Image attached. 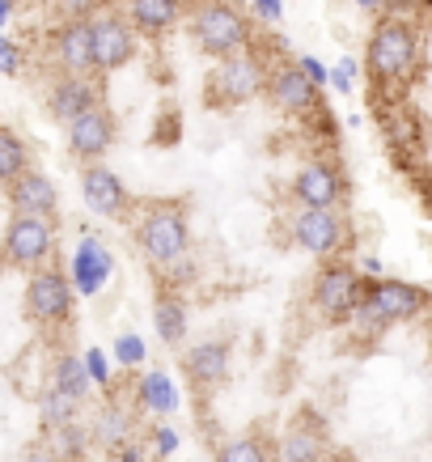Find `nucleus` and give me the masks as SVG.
Masks as SVG:
<instances>
[{
    "mask_svg": "<svg viewBox=\"0 0 432 462\" xmlns=\"http://www.w3.org/2000/svg\"><path fill=\"white\" fill-rule=\"evenodd\" d=\"M0 72H5V77H17V72H22V47L9 39H0Z\"/></svg>",
    "mask_w": 432,
    "mask_h": 462,
    "instance_id": "obj_32",
    "label": "nucleus"
},
{
    "mask_svg": "<svg viewBox=\"0 0 432 462\" xmlns=\"http://www.w3.org/2000/svg\"><path fill=\"white\" fill-rule=\"evenodd\" d=\"M369 81L377 89H403L419 69V26L407 14L381 17L369 39V56H364Z\"/></svg>",
    "mask_w": 432,
    "mask_h": 462,
    "instance_id": "obj_1",
    "label": "nucleus"
},
{
    "mask_svg": "<svg viewBox=\"0 0 432 462\" xmlns=\"http://www.w3.org/2000/svg\"><path fill=\"white\" fill-rule=\"evenodd\" d=\"M322 454H326V441H322V429L314 424V416L293 420L276 441V449H271V458L284 462H322Z\"/></svg>",
    "mask_w": 432,
    "mask_h": 462,
    "instance_id": "obj_18",
    "label": "nucleus"
},
{
    "mask_svg": "<svg viewBox=\"0 0 432 462\" xmlns=\"http://www.w3.org/2000/svg\"><path fill=\"white\" fill-rule=\"evenodd\" d=\"M26 319L34 327H60L72 319V284L56 267H39L26 284Z\"/></svg>",
    "mask_w": 432,
    "mask_h": 462,
    "instance_id": "obj_8",
    "label": "nucleus"
},
{
    "mask_svg": "<svg viewBox=\"0 0 432 462\" xmlns=\"http://www.w3.org/2000/svg\"><path fill=\"white\" fill-rule=\"evenodd\" d=\"M356 5H364V9H373V5H381V0H356Z\"/></svg>",
    "mask_w": 432,
    "mask_h": 462,
    "instance_id": "obj_41",
    "label": "nucleus"
},
{
    "mask_svg": "<svg viewBox=\"0 0 432 462\" xmlns=\"http://www.w3.org/2000/svg\"><path fill=\"white\" fill-rule=\"evenodd\" d=\"M182 369H187V382H191L196 391H216V386L229 378V339L196 344V348L182 356Z\"/></svg>",
    "mask_w": 432,
    "mask_h": 462,
    "instance_id": "obj_16",
    "label": "nucleus"
},
{
    "mask_svg": "<svg viewBox=\"0 0 432 462\" xmlns=\"http://www.w3.org/2000/svg\"><path fill=\"white\" fill-rule=\"evenodd\" d=\"M81 365H85V378L89 382H98V386H106V382H111V369H106V356H102L98 348H89L81 356Z\"/></svg>",
    "mask_w": 432,
    "mask_h": 462,
    "instance_id": "obj_31",
    "label": "nucleus"
},
{
    "mask_svg": "<svg viewBox=\"0 0 432 462\" xmlns=\"http://www.w3.org/2000/svg\"><path fill=\"white\" fill-rule=\"evenodd\" d=\"M364 272L377 281V276H381V259H373V254H369V259H364Z\"/></svg>",
    "mask_w": 432,
    "mask_h": 462,
    "instance_id": "obj_37",
    "label": "nucleus"
},
{
    "mask_svg": "<svg viewBox=\"0 0 432 462\" xmlns=\"http://www.w3.org/2000/svg\"><path fill=\"white\" fill-rule=\"evenodd\" d=\"M115 149V115L106 106H94V111L77 115L69 124V153L85 166H94Z\"/></svg>",
    "mask_w": 432,
    "mask_h": 462,
    "instance_id": "obj_11",
    "label": "nucleus"
},
{
    "mask_svg": "<svg viewBox=\"0 0 432 462\" xmlns=\"http://www.w3.org/2000/svg\"><path fill=\"white\" fill-rule=\"evenodd\" d=\"M47 449L56 454L60 462H81L85 458V449H89V433L85 429H77V420L72 424H60V429H47Z\"/></svg>",
    "mask_w": 432,
    "mask_h": 462,
    "instance_id": "obj_24",
    "label": "nucleus"
},
{
    "mask_svg": "<svg viewBox=\"0 0 432 462\" xmlns=\"http://www.w3.org/2000/svg\"><path fill=\"white\" fill-rule=\"evenodd\" d=\"M140 403L157 411V416H170L174 407H179V391H174V382L166 374H149V378L140 382Z\"/></svg>",
    "mask_w": 432,
    "mask_h": 462,
    "instance_id": "obj_26",
    "label": "nucleus"
},
{
    "mask_svg": "<svg viewBox=\"0 0 432 462\" xmlns=\"http://www.w3.org/2000/svg\"><path fill=\"white\" fill-rule=\"evenodd\" d=\"M77 411H81V403H77V399H69V394H60V391H51V386H47V394H42V403H39L42 429L72 424V420H77Z\"/></svg>",
    "mask_w": 432,
    "mask_h": 462,
    "instance_id": "obj_29",
    "label": "nucleus"
},
{
    "mask_svg": "<svg viewBox=\"0 0 432 462\" xmlns=\"http://www.w3.org/2000/svg\"><path fill=\"white\" fill-rule=\"evenodd\" d=\"M216 462H271V441L263 433H246L234 437L216 449Z\"/></svg>",
    "mask_w": 432,
    "mask_h": 462,
    "instance_id": "obj_25",
    "label": "nucleus"
},
{
    "mask_svg": "<svg viewBox=\"0 0 432 462\" xmlns=\"http://www.w3.org/2000/svg\"><path fill=\"white\" fill-rule=\"evenodd\" d=\"M153 327H157V336H161V344L179 348L182 336H187V306L174 293H161L153 306Z\"/></svg>",
    "mask_w": 432,
    "mask_h": 462,
    "instance_id": "obj_23",
    "label": "nucleus"
},
{
    "mask_svg": "<svg viewBox=\"0 0 432 462\" xmlns=\"http://www.w3.org/2000/svg\"><path fill=\"white\" fill-rule=\"evenodd\" d=\"M56 51L60 64L72 72V77H89L94 72V42H89V22L77 17L56 34Z\"/></svg>",
    "mask_w": 432,
    "mask_h": 462,
    "instance_id": "obj_19",
    "label": "nucleus"
},
{
    "mask_svg": "<svg viewBox=\"0 0 432 462\" xmlns=\"http://www.w3.org/2000/svg\"><path fill=\"white\" fill-rule=\"evenodd\" d=\"M182 5L179 0H132L127 5V26L136 34H149V39H161L174 22H179Z\"/></svg>",
    "mask_w": 432,
    "mask_h": 462,
    "instance_id": "obj_20",
    "label": "nucleus"
},
{
    "mask_svg": "<svg viewBox=\"0 0 432 462\" xmlns=\"http://www.w3.org/2000/svg\"><path fill=\"white\" fill-rule=\"evenodd\" d=\"M56 246V221L42 217H17L5 229V246H0V263L9 267H39Z\"/></svg>",
    "mask_w": 432,
    "mask_h": 462,
    "instance_id": "obj_9",
    "label": "nucleus"
},
{
    "mask_svg": "<svg viewBox=\"0 0 432 462\" xmlns=\"http://www.w3.org/2000/svg\"><path fill=\"white\" fill-rule=\"evenodd\" d=\"M132 429H136L132 411L119 407V403H106L98 411L94 429H89V441H102V446H124V441H132Z\"/></svg>",
    "mask_w": 432,
    "mask_h": 462,
    "instance_id": "obj_22",
    "label": "nucleus"
},
{
    "mask_svg": "<svg viewBox=\"0 0 432 462\" xmlns=\"http://www.w3.org/2000/svg\"><path fill=\"white\" fill-rule=\"evenodd\" d=\"M94 106H102V89L89 77H64V81L51 85V98H47V111L56 115V119H64V124H72L77 115L94 111Z\"/></svg>",
    "mask_w": 432,
    "mask_h": 462,
    "instance_id": "obj_17",
    "label": "nucleus"
},
{
    "mask_svg": "<svg viewBox=\"0 0 432 462\" xmlns=\"http://www.w3.org/2000/svg\"><path fill=\"white\" fill-rule=\"evenodd\" d=\"M81 196H85V208L98 212V217H106V221H119V217L127 212L124 179H119L115 170L98 166V162L81 170Z\"/></svg>",
    "mask_w": 432,
    "mask_h": 462,
    "instance_id": "obj_14",
    "label": "nucleus"
},
{
    "mask_svg": "<svg viewBox=\"0 0 432 462\" xmlns=\"http://www.w3.org/2000/svg\"><path fill=\"white\" fill-rule=\"evenodd\" d=\"M89 42H94V72H119L136 56V30L119 14L89 17Z\"/></svg>",
    "mask_w": 432,
    "mask_h": 462,
    "instance_id": "obj_10",
    "label": "nucleus"
},
{
    "mask_svg": "<svg viewBox=\"0 0 432 462\" xmlns=\"http://www.w3.org/2000/svg\"><path fill=\"white\" fill-rule=\"evenodd\" d=\"M191 39L212 60L237 56V51L251 47V22L229 0H208V5H199L191 14Z\"/></svg>",
    "mask_w": 432,
    "mask_h": 462,
    "instance_id": "obj_3",
    "label": "nucleus"
},
{
    "mask_svg": "<svg viewBox=\"0 0 432 462\" xmlns=\"http://www.w3.org/2000/svg\"><path fill=\"white\" fill-rule=\"evenodd\" d=\"M361 272H352L344 263H326L314 276V289H309V301L318 310L322 322H352V310L361 301Z\"/></svg>",
    "mask_w": 432,
    "mask_h": 462,
    "instance_id": "obj_7",
    "label": "nucleus"
},
{
    "mask_svg": "<svg viewBox=\"0 0 432 462\" xmlns=\"http://www.w3.org/2000/svg\"><path fill=\"white\" fill-rule=\"evenodd\" d=\"M293 242L314 259H335L352 242V225L339 208H301L293 217Z\"/></svg>",
    "mask_w": 432,
    "mask_h": 462,
    "instance_id": "obj_6",
    "label": "nucleus"
},
{
    "mask_svg": "<svg viewBox=\"0 0 432 462\" xmlns=\"http://www.w3.org/2000/svg\"><path fill=\"white\" fill-rule=\"evenodd\" d=\"M9 204H14L17 217H42V221H60V191L56 182L39 174V170H26L9 182Z\"/></svg>",
    "mask_w": 432,
    "mask_h": 462,
    "instance_id": "obj_13",
    "label": "nucleus"
},
{
    "mask_svg": "<svg viewBox=\"0 0 432 462\" xmlns=\"http://www.w3.org/2000/svg\"><path fill=\"white\" fill-rule=\"evenodd\" d=\"M115 356H119V365H124V369H136V365L144 361V344H140V336H132V331H127V336L115 339Z\"/></svg>",
    "mask_w": 432,
    "mask_h": 462,
    "instance_id": "obj_30",
    "label": "nucleus"
},
{
    "mask_svg": "<svg viewBox=\"0 0 432 462\" xmlns=\"http://www.w3.org/2000/svg\"><path fill=\"white\" fill-rule=\"evenodd\" d=\"M251 5H254V17H263V22H280V14H284L280 0H251Z\"/></svg>",
    "mask_w": 432,
    "mask_h": 462,
    "instance_id": "obj_36",
    "label": "nucleus"
},
{
    "mask_svg": "<svg viewBox=\"0 0 432 462\" xmlns=\"http://www.w3.org/2000/svg\"><path fill=\"white\" fill-rule=\"evenodd\" d=\"M322 462H356L352 454H322Z\"/></svg>",
    "mask_w": 432,
    "mask_h": 462,
    "instance_id": "obj_38",
    "label": "nucleus"
},
{
    "mask_svg": "<svg viewBox=\"0 0 432 462\" xmlns=\"http://www.w3.org/2000/svg\"><path fill=\"white\" fill-rule=\"evenodd\" d=\"M297 69H301V77H306L314 89H318V85H326V69H322L314 56H301V60H297Z\"/></svg>",
    "mask_w": 432,
    "mask_h": 462,
    "instance_id": "obj_33",
    "label": "nucleus"
},
{
    "mask_svg": "<svg viewBox=\"0 0 432 462\" xmlns=\"http://www.w3.org/2000/svg\"><path fill=\"white\" fill-rule=\"evenodd\" d=\"M5 17H9V0H0V26H5Z\"/></svg>",
    "mask_w": 432,
    "mask_h": 462,
    "instance_id": "obj_39",
    "label": "nucleus"
},
{
    "mask_svg": "<svg viewBox=\"0 0 432 462\" xmlns=\"http://www.w3.org/2000/svg\"><path fill=\"white\" fill-rule=\"evenodd\" d=\"M263 94L271 98V106L284 111V115H309L314 106H318V89L301 77L297 64H280L276 72H267Z\"/></svg>",
    "mask_w": 432,
    "mask_h": 462,
    "instance_id": "obj_15",
    "label": "nucleus"
},
{
    "mask_svg": "<svg viewBox=\"0 0 432 462\" xmlns=\"http://www.w3.org/2000/svg\"><path fill=\"white\" fill-rule=\"evenodd\" d=\"M136 246L140 254L153 267H174L182 263V254L191 246V229H187V217L179 208H153L136 229Z\"/></svg>",
    "mask_w": 432,
    "mask_h": 462,
    "instance_id": "obj_5",
    "label": "nucleus"
},
{
    "mask_svg": "<svg viewBox=\"0 0 432 462\" xmlns=\"http://www.w3.org/2000/svg\"><path fill=\"white\" fill-rule=\"evenodd\" d=\"M411 5H416V9H419V14H424V9H428V5H432V0H411Z\"/></svg>",
    "mask_w": 432,
    "mask_h": 462,
    "instance_id": "obj_40",
    "label": "nucleus"
},
{
    "mask_svg": "<svg viewBox=\"0 0 432 462\" xmlns=\"http://www.w3.org/2000/svg\"><path fill=\"white\" fill-rule=\"evenodd\" d=\"M153 449H157V458H170V454L179 449V433H174V429H157V433H153Z\"/></svg>",
    "mask_w": 432,
    "mask_h": 462,
    "instance_id": "obj_34",
    "label": "nucleus"
},
{
    "mask_svg": "<svg viewBox=\"0 0 432 462\" xmlns=\"http://www.w3.org/2000/svg\"><path fill=\"white\" fill-rule=\"evenodd\" d=\"M293 196L301 208H344V174L331 162H306L293 179Z\"/></svg>",
    "mask_w": 432,
    "mask_h": 462,
    "instance_id": "obj_12",
    "label": "nucleus"
},
{
    "mask_svg": "<svg viewBox=\"0 0 432 462\" xmlns=\"http://www.w3.org/2000/svg\"><path fill=\"white\" fill-rule=\"evenodd\" d=\"M428 310V293L419 284L407 281H369L361 284V301L352 310V322L361 331H386V327H399V322H411Z\"/></svg>",
    "mask_w": 432,
    "mask_h": 462,
    "instance_id": "obj_2",
    "label": "nucleus"
},
{
    "mask_svg": "<svg viewBox=\"0 0 432 462\" xmlns=\"http://www.w3.org/2000/svg\"><path fill=\"white\" fill-rule=\"evenodd\" d=\"M30 170V153L26 144L17 141L9 127H0V187H9L17 174H26Z\"/></svg>",
    "mask_w": 432,
    "mask_h": 462,
    "instance_id": "obj_27",
    "label": "nucleus"
},
{
    "mask_svg": "<svg viewBox=\"0 0 432 462\" xmlns=\"http://www.w3.org/2000/svg\"><path fill=\"white\" fill-rule=\"evenodd\" d=\"M85 386H89V378H85V365L77 361V356H60V361H56V374H51V391L69 394V399H77V403H81V399H85Z\"/></svg>",
    "mask_w": 432,
    "mask_h": 462,
    "instance_id": "obj_28",
    "label": "nucleus"
},
{
    "mask_svg": "<svg viewBox=\"0 0 432 462\" xmlns=\"http://www.w3.org/2000/svg\"><path fill=\"white\" fill-rule=\"evenodd\" d=\"M17 462H60V458L47 449V441H34V446L22 449V458H17Z\"/></svg>",
    "mask_w": 432,
    "mask_h": 462,
    "instance_id": "obj_35",
    "label": "nucleus"
},
{
    "mask_svg": "<svg viewBox=\"0 0 432 462\" xmlns=\"http://www.w3.org/2000/svg\"><path fill=\"white\" fill-rule=\"evenodd\" d=\"M106 276H111V251L98 238L81 242V251H77V289L85 297H94L106 284Z\"/></svg>",
    "mask_w": 432,
    "mask_h": 462,
    "instance_id": "obj_21",
    "label": "nucleus"
},
{
    "mask_svg": "<svg viewBox=\"0 0 432 462\" xmlns=\"http://www.w3.org/2000/svg\"><path fill=\"white\" fill-rule=\"evenodd\" d=\"M267 81V64L254 56L251 47L237 51V56H225L208 77V98L221 102V106H246L263 94Z\"/></svg>",
    "mask_w": 432,
    "mask_h": 462,
    "instance_id": "obj_4",
    "label": "nucleus"
},
{
    "mask_svg": "<svg viewBox=\"0 0 432 462\" xmlns=\"http://www.w3.org/2000/svg\"><path fill=\"white\" fill-rule=\"evenodd\" d=\"M271 462H284V458H271Z\"/></svg>",
    "mask_w": 432,
    "mask_h": 462,
    "instance_id": "obj_42",
    "label": "nucleus"
}]
</instances>
